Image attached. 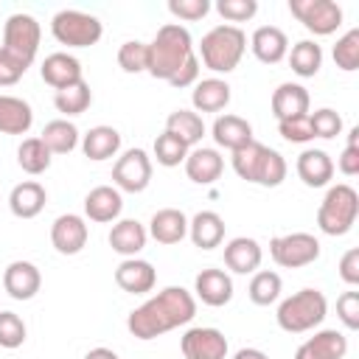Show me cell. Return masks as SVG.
Masks as SVG:
<instances>
[{"mask_svg":"<svg viewBox=\"0 0 359 359\" xmlns=\"http://www.w3.org/2000/svg\"><path fill=\"white\" fill-rule=\"evenodd\" d=\"M168 11L180 20H202L208 11H210V3L208 0H168Z\"/></svg>","mask_w":359,"mask_h":359,"instance_id":"49","label":"cell"},{"mask_svg":"<svg viewBox=\"0 0 359 359\" xmlns=\"http://www.w3.org/2000/svg\"><path fill=\"white\" fill-rule=\"evenodd\" d=\"M25 342V323L14 311H0V348H20Z\"/></svg>","mask_w":359,"mask_h":359,"instance_id":"42","label":"cell"},{"mask_svg":"<svg viewBox=\"0 0 359 359\" xmlns=\"http://www.w3.org/2000/svg\"><path fill=\"white\" fill-rule=\"evenodd\" d=\"M45 202H48V194H45V188L36 180H25V182L14 185L11 194H8V208H11V213L17 219H34V216H39L42 208H45Z\"/></svg>","mask_w":359,"mask_h":359,"instance_id":"25","label":"cell"},{"mask_svg":"<svg viewBox=\"0 0 359 359\" xmlns=\"http://www.w3.org/2000/svg\"><path fill=\"white\" fill-rule=\"evenodd\" d=\"M309 90L303 84H280L275 93H272V115L278 121H286V118H297V115H309Z\"/></svg>","mask_w":359,"mask_h":359,"instance_id":"26","label":"cell"},{"mask_svg":"<svg viewBox=\"0 0 359 359\" xmlns=\"http://www.w3.org/2000/svg\"><path fill=\"white\" fill-rule=\"evenodd\" d=\"M84 359H121V356L115 351H109V348H93V351H87Z\"/></svg>","mask_w":359,"mask_h":359,"instance_id":"53","label":"cell"},{"mask_svg":"<svg viewBox=\"0 0 359 359\" xmlns=\"http://www.w3.org/2000/svg\"><path fill=\"white\" fill-rule=\"evenodd\" d=\"M233 171L247 182H255L264 188H278L286 180V160L275 149H269L258 140H250L247 146L233 151Z\"/></svg>","mask_w":359,"mask_h":359,"instance_id":"3","label":"cell"},{"mask_svg":"<svg viewBox=\"0 0 359 359\" xmlns=\"http://www.w3.org/2000/svg\"><path fill=\"white\" fill-rule=\"evenodd\" d=\"M28 67H31V65H25L22 59H17V56H11L8 50L0 48V87H11V84H17V81L25 76Z\"/></svg>","mask_w":359,"mask_h":359,"instance_id":"48","label":"cell"},{"mask_svg":"<svg viewBox=\"0 0 359 359\" xmlns=\"http://www.w3.org/2000/svg\"><path fill=\"white\" fill-rule=\"evenodd\" d=\"M269 255L283 269H300L320 258V241L311 233H286L269 241Z\"/></svg>","mask_w":359,"mask_h":359,"instance_id":"9","label":"cell"},{"mask_svg":"<svg viewBox=\"0 0 359 359\" xmlns=\"http://www.w3.org/2000/svg\"><path fill=\"white\" fill-rule=\"evenodd\" d=\"M34 123V109L28 101L17 95H0V132L3 135H25Z\"/></svg>","mask_w":359,"mask_h":359,"instance_id":"30","label":"cell"},{"mask_svg":"<svg viewBox=\"0 0 359 359\" xmlns=\"http://www.w3.org/2000/svg\"><path fill=\"white\" fill-rule=\"evenodd\" d=\"M216 11H219L227 22H247V20L255 17L258 3H255V0H219V3H216Z\"/></svg>","mask_w":359,"mask_h":359,"instance_id":"45","label":"cell"},{"mask_svg":"<svg viewBox=\"0 0 359 359\" xmlns=\"http://www.w3.org/2000/svg\"><path fill=\"white\" fill-rule=\"evenodd\" d=\"M118 65L123 73H143L149 67V45L129 39L118 48Z\"/></svg>","mask_w":359,"mask_h":359,"instance_id":"41","label":"cell"},{"mask_svg":"<svg viewBox=\"0 0 359 359\" xmlns=\"http://www.w3.org/2000/svg\"><path fill=\"white\" fill-rule=\"evenodd\" d=\"M154 157H157L160 165L174 168V165H180V163H185L188 146H185L180 137H174L171 132H163V135H157V140H154Z\"/></svg>","mask_w":359,"mask_h":359,"instance_id":"39","label":"cell"},{"mask_svg":"<svg viewBox=\"0 0 359 359\" xmlns=\"http://www.w3.org/2000/svg\"><path fill=\"white\" fill-rule=\"evenodd\" d=\"M337 317L342 320V325L348 331H356L359 328V292H342L337 297Z\"/></svg>","mask_w":359,"mask_h":359,"instance_id":"47","label":"cell"},{"mask_svg":"<svg viewBox=\"0 0 359 359\" xmlns=\"http://www.w3.org/2000/svg\"><path fill=\"white\" fill-rule=\"evenodd\" d=\"M278 132H280V137L289 140V143H309V140H314L309 115H297V118L278 121Z\"/></svg>","mask_w":359,"mask_h":359,"instance_id":"44","label":"cell"},{"mask_svg":"<svg viewBox=\"0 0 359 359\" xmlns=\"http://www.w3.org/2000/svg\"><path fill=\"white\" fill-rule=\"evenodd\" d=\"M42 286V275L31 261H11L3 272V289L14 300H31Z\"/></svg>","mask_w":359,"mask_h":359,"instance_id":"17","label":"cell"},{"mask_svg":"<svg viewBox=\"0 0 359 359\" xmlns=\"http://www.w3.org/2000/svg\"><path fill=\"white\" fill-rule=\"evenodd\" d=\"M194 314H196L194 294L182 286H165L126 317V328L135 339H154L165 331L191 323Z\"/></svg>","mask_w":359,"mask_h":359,"instance_id":"1","label":"cell"},{"mask_svg":"<svg viewBox=\"0 0 359 359\" xmlns=\"http://www.w3.org/2000/svg\"><path fill=\"white\" fill-rule=\"evenodd\" d=\"M191 104L196 112H219L230 104V84L222 79H202L191 93Z\"/></svg>","mask_w":359,"mask_h":359,"instance_id":"31","label":"cell"},{"mask_svg":"<svg viewBox=\"0 0 359 359\" xmlns=\"http://www.w3.org/2000/svg\"><path fill=\"white\" fill-rule=\"evenodd\" d=\"M359 216V194L339 182V185H331L328 194L323 196L320 208H317V227L325 233V236H345L353 222Z\"/></svg>","mask_w":359,"mask_h":359,"instance_id":"6","label":"cell"},{"mask_svg":"<svg viewBox=\"0 0 359 359\" xmlns=\"http://www.w3.org/2000/svg\"><path fill=\"white\" fill-rule=\"evenodd\" d=\"M149 236L157 244H180L188 236V216L177 208H163L149 222Z\"/></svg>","mask_w":359,"mask_h":359,"instance_id":"22","label":"cell"},{"mask_svg":"<svg viewBox=\"0 0 359 359\" xmlns=\"http://www.w3.org/2000/svg\"><path fill=\"white\" fill-rule=\"evenodd\" d=\"M309 121H311V132L314 137H337L342 132V118L339 112H334L331 107H323L317 112H309Z\"/></svg>","mask_w":359,"mask_h":359,"instance_id":"43","label":"cell"},{"mask_svg":"<svg viewBox=\"0 0 359 359\" xmlns=\"http://www.w3.org/2000/svg\"><path fill=\"white\" fill-rule=\"evenodd\" d=\"M294 168H297V177L309 188H323L334 177V160L323 149H306V151H300Z\"/></svg>","mask_w":359,"mask_h":359,"instance_id":"24","label":"cell"},{"mask_svg":"<svg viewBox=\"0 0 359 359\" xmlns=\"http://www.w3.org/2000/svg\"><path fill=\"white\" fill-rule=\"evenodd\" d=\"M115 283L129 294H146L157 283V272L143 258H123L115 269Z\"/></svg>","mask_w":359,"mask_h":359,"instance_id":"16","label":"cell"},{"mask_svg":"<svg viewBox=\"0 0 359 359\" xmlns=\"http://www.w3.org/2000/svg\"><path fill=\"white\" fill-rule=\"evenodd\" d=\"M112 182L126 194H140L151 182V160L143 149H129L112 165Z\"/></svg>","mask_w":359,"mask_h":359,"instance_id":"11","label":"cell"},{"mask_svg":"<svg viewBox=\"0 0 359 359\" xmlns=\"http://www.w3.org/2000/svg\"><path fill=\"white\" fill-rule=\"evenodd\" d=\"M123 210V199L121 191L112 185H98L84 196V213L90 222H115Z\"/></svg>","mask_w":359,"mask_h":359,"instance_id":"21","label":"cell"},{"mask_svg":"<svg viewBox=\"0 0 359 359\" xmlns=\"http://www.w3.org/2000/svg\"><path fill=\"white\" fill-rule=\"evenodd\" d=\"M188 236L199 250H213L224 238V219L216 210H199L188 222Z\"/></svg>","mask_w":359,"mask_h":359,"instance_id":"29","label":"cell"},{"mask_svg":"<svg viewBox=\"0 0 359 359\" xmlns=\"http://www.w3.org/2000/svg\"><path fill=\"white\" fill-rule=\"evenodd\" d=\"M39 39H42V28L31 14L17 11L3 25V50L22 59L25 65L34 62V56L39 50Z\"/></svg>","mask_w":359,"mask_h":359,"instance_id":"8","label":"cell"},{"mask_svg":"<svg viewBox=\"0 0 359 359\" xmlns=\"http://www.w3.org/2000/svg\"><path fill=\"white\" fill-rule=\"evenodd\" d=\"M50 34L56 36L59 45L67 48H90L101 39L104 28L101 20L87 14V11H76V8H62L53 14L50 20Z\"/></svg>","mask_w":359,"mask_h":359,"instance_id":"7","label":"cell"},{"mask_svg":"<svg viewBox=\"0 0 359 359\" xmlns=\"http://www.w3.org/2000/svg\"><path fill=\"white\" fill-rule=\"evenodd\" d=\"M39 73H42V81L50 84L56 93L65 90V87H70V84H79V81L84 79V76H81V62H79L76 56L65 53V50L45 56Z\"/></svg>","mask_w":359,"mask_h":359,"instance_id":"15","label":"cell"},{"mask_svg":"<svg viewBox=\"0 0 359 359\" xmlns=\"http://www.w3.org/2000/svg\"><path fill=\"white\" fill-rule=\"evenodd\" d=\"M17 163L25 174L36 177V174H45L50 168V151L48 146L42 143V137H25L17 149Z\"/></svg>","mask_w":359,"mask_h":359,"instance_id":"36","label":"cell"},{"mask_svg":"<svg viewBox=\"0 0 359 359\" xmlns=\"http://www.w3.org/2000/svg\"><path fill=\"white\" fill-rule=\"evenodd\" d=\"M337 168L345 174V177H356L359 174V126H353L348 132V143L337 160Z\"/></svg>","mask_w":359,"mask_h":359,"instance_id":"46","label":"cell"},{"mask_svg":"<svg viewBox=\"0 0 359 359\" xmlns=\"http://www.w3.org/2000/svg\"><path fill=\"white\" fill-rule=\"evenodd\" d=\"M339 278L348 283V286H356L359 283V250L351 247L342 258H339Z\"/></svg>","mask_w":359,"mask_h":359,"instance_id":"50","label":"cell"},{"mask_svg":"<svg viewBox=\"0 0 359 359\" xmlns=\"http://www.w3.org/2000/svg\"><path fill=\"white\" fill-rule=\"evenodd\" d=\"M42 143L48 146L50 154H67L79 146V129L76 123H70L67 118H56V121H48L45 129H42Z\"/></svg>","mask_w":359,"mask_h":359,"instance_id":"34","label":"cell"},{"mask_svg":"<svg viewBox=\"0 0 359 359\" xmlns=\"http://www.w3.org/2000/svg\"><path fill=\"white\" fill-rule=\"evenodd\" d=\"M194 292L205 306H224L233 300V280L224 269H202L194 280Z\"/></svg>","mask_w":359,"mask_h":359,"instance_id":"18","label":"cell"},{"mask_svg":"<svg viewBox=\"0 0 359 359\" xmlns=\"http://www.w3.org/2000/svg\"><path fill=\"white\" fill-rule=\"evenodd\" d=\"M250 300L255 306H269L280 297V275L278 272H269V269H261L252 275L250 280V289H247Z\"/></svg>","mask_w":359,"mask_h":359,"instance_id":"38","label":"cell"},{"mask_svg":"<svg viewBox=\"0 0 359 359\" xmlns=\"http://www.w3.org/2000/svg\"><path fill=\"white\" fill-rule=\"evenodd\" d=\"M165 132H171L174 137H180L188 149L196 146L205 135V123H202V115L199 112H191V109H174L168 118H165Z\"/></svg>","mask_w":359,"mask_h":359,"instance_id":"33","label":"cell"},{"mask_svg":"<svg viewBox=\"0 0 359 359\" xmlns=\"http://www.w3.org/2000/svg\"><path fill=\"white\" fill-rule=\"evenodd\" d=\"M84 157L90 160H109L121 149V132L112 126H93L81 140Z\"/></svg>","mask_w":359,"mask_h":359,"instance_id":"32","label":"cell"},{"mask_svg":"<svg viewBox=\"0 0 359 359\" xmlns=\"http://www.w3.org/2000/svg\"><path fill=\"white\" fill-rule=\"evenodd\" d=\"M289 11L317 36H328L342 25V8L334 0H289Z\"/></svg>","mask_w":359,"mask_h":359,"instance_id":"10","label":"cell"},{"mask_svg":"<svg viewBox=\"0 0 359 359\" xmlns=\"http://www.w3.org/2000/svg\"><path fill=\"white\" fill-rule=\"evenodd\" d=\"M345 353H348V337L337 328H325L309 337L294 351V359H345Z\"/></svg>","mask_w":359,"mask_h":359,"instance_id":"14","label":"cell"},{"mask_svg":"<svg viewBox=\"0 0 359 359\" xmlns=\"http://www.w3.org/2000/svg\"><path fill=\"white\" fill-rule=\"evenodd\" d=\"M213 140H216V146L236 151V149L247 146L255 137H252L250 121H244L241 115H219L213 121Z\"/></svg>","mask_w":359,"mask_h":359,"instance_id":"28","label":"cell"},{"mask_svg":"<svg viewBox=\"0 0 359 359\" xmlns=\"http://www.w3.org/2000/svg\"><path fill=\"white\" fill-rule=\"evenodd\" d=\"M90 104H93V90H90V84L84 79L79 84H70V87H65V90H59L53 95V107L62 115H81Z\"/></svg>","mask_w":359,"mask_h":359,"instance_id":"37","label":"cell"},{"mask_svg":"<svg viewBox=\"0 0 359 359\" xmlns=\"http://www.w3.org/2000/svg\"><path fill=\"white\" fill-rule=\"evenodd\" d=\"M222 171H224V160H222V154H219L216 149L196 146V149H191L188 157H185V174H188V180H194V182H199V185L216 182V180L222 177Z\"/></svg>","mask_w":359,"mask_h":359,"instance_id":"20","label":"cell"},{"mask_svg":"<svg viewBox=\"0 0 359 359\" xmlns=\"http://www.w3.org/2000/svg\"><path fill=\"white\" fill-rule=\"evenodd\" d=\"M334 62L345 73H351V70L359 67V28H351V31H345L337 39V45H334Z\"/></svg>","mask_w":359,"mask_h":359,"instance_id":"40","label":"cell"},{"mask_svg":"<svg viewBox=\"0 0 359 359\" xmlns=\"http://www.w3.org/2000/svg\"><path fill=\"white\" fill-rule=\"evenodd\" d=\"M196 79H199V59H196V53L177 70V76L168 81L171 87H191V84H196Z\"/></svg>","mask_w":359,"mask_h":359,"instance_id":"51","label":"cell"},{"mask_svg":"<svg viewBox=\"0 0 359 359\" xmlns=\"http://www.w3.org/2000/svg\"><path fill=\"white\" fill-rule=\"evenodd\" d=\"M328 314L325 294L320 289H300L278 306V325L286 334H306L317 328Z\"/></svg>","mask_w":359,"mask_h":359,"instance_id":"5","label":"cell"},{"mask_svg":"<svg viewBox=\"0 0 359 359\" xmlns=\"http://www.w3.org/2000/svg\"><path fill=\"white\" fill-rule=\"evenodd\" d=\"M233 359H269V356L264 351H258V348H241V351L233 353Z\"/></svg>","mask_w":359,"mask_h":359,"instance_id":"52","label":"cell"},{"mask_svg":"<svg viewBox=\"0 0 359 359\" xmlns=\"http://www.w3.org/2000/svg\"><path fill=\"white\" fill-rule=\"evenodd\" d=\"M87 236H90L87 222H84L81 216H76V213H62V216H56V222L50 224V244H53L56 252H62V255H76V252H81L84 244H87Z\"/></svg>","mask_w":359,"mask_h":359,"instance_id":"13","label":"cell"},{"mask_svg":"<svg viewBox=\"0 0 359 359\" xmlns=\"http://www.w3.org/2000/svg\"><path fill=\"white\" fill-rule=\"evenodd\" d=\"M286 56H289L292 70H294L297 76H303V79L317 76L320 67H323V48H320L317 42H311V39H300V42H294L292 50H289Z\"/></svg>","mask_w":359,"mask_h":359,"instance_id":"35","label":"cell"},{"mask_svg":"<svg viewBox=\"0 0 359 359\" xmlns=\"http://www.w3.org/2000/svg\"><path fill=\"white\" fill-rule=\"evenodd\" d=\"M250 48L258 62L264 65H278L289 53V39L278 25H261L250 36Z\"/></svg>","mask_w":359,"mask_h":359,"instance_id":"19","label":"cell"},{"mask_svg":"<svg viewBox=\"0 0 359 359\" xmlns=\"http://www.w3.org/2000/svg\"><path fill=\"white\" fill-rule=\"evenodd\" d=\"M182 356L185 359H227V337L219 328H188L180 339Z\"/></svg>","mask_w":359,"mask_h":359,"instance_id":"12","label":"cell"},{"mask_svg":"<svg viewBox=\"0 0 359 359\" xmlns=\"http://www.w3.org/2000/svg\"><path fill=\"white\" fill-rule=\"evenodd\" d=\"M261 244L255 238H247V236H238V238H230L224 244V264L227 269L238 272V275H250L261 266Z\"/></svg>","mask_w":359,"mask_h":359,"instance_id":"23","label":"cell"},{"mask_svg":"<svg viewBox=\"0 0 359 359\" xmlns=\"http://www.w3.org/2000/svg\"><path fill=\"white\" fill-rule=\"evenodd\" d=\"M244 50H247V36L238 25H216L202 36L196 59H202V65L213 73H230L238 67Z\"/></svg>","mask_w":359,"mask_h":359,"instance_id":"4","label":"cell"},{"mask_svg":"<svg viewBox=\"0 0 359 359\" xmlns=\"http://www.w3.org/2000/svg\"><path fill=\"white\" fill-rule=\"evenodd\" d=\"M146 238L149 233L137 219H121L109 230V247L123 258H135L146 247Z\"/></svg>","mask_w":359,"mask_h":359,"instance_id":"27","label":"cell"},{"mask_svg":"<svg viewBox=\"0 0 359 359\" xmlns=\"http://www.w3.org/2000/svg\"><path fill=\"white\" fill-rule=\"evenodd\" d=\"M194 56V39L185 25L165 22L157 28V36L149 42V67L146 73L163 81H171L177 70Z\"/></svg>","mask_w":359,"mask_h":359,"instance_id":"2","label":"cell"}]
</instances>
